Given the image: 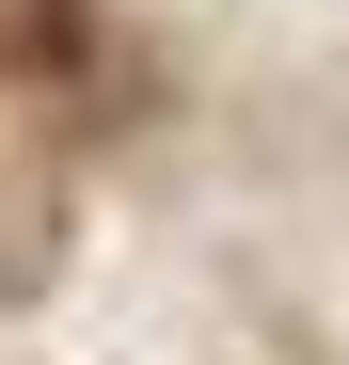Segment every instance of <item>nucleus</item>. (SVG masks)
Masks as SVG:
<instances>
[{
	"label": "nucleus",
	"mask_w": 349,
	"mask_h": 365,
	"mask_svg": "<svg viewBox=\"0 0 349 365\" xmlns=\"http://www.w3.org/2000/svg\"><path fill=\"white\" fill-rule=\"evenodd\" d=\"M80 64V0H0V80H48Z\"/></svg>",
	"instance_id": "f257e3e1"
}]
</instances>
